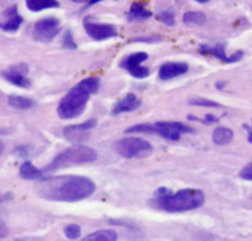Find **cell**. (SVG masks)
Masks as SVG:
<instances>
[{"mask_svg": "<svg viewBox=\"0 0 252 241\" xmlns=\"http://www.w3.org/2000/svg\"><path fill=\"white\" fill-rule=\"evenodd\" d=\"M26 5L30 11L34 13L47 9L58 8L60 6L59 2L56 0H28Z\"/></svg>", "mask_w": 252, "mask_h": 241, "instance_id": "44dd1931", "label": "cell"}, {"mask_svg": "<svg viewBox=\"0 0 252 241\" xmlns=\"http://www.w3.org/2000/svg\"><path fill=\"white\" fill-rule=\"evenodd\" d=\"M8 104L18 110H31L35 107L36 102L33 98L21 95V94H11L7 99Z\"/></svg>", "mask_w": 252, "mask_h": 241, "instance_id": "e0dca14e", "label": "cell"}, {"mask_svg": "<svg viewBox=\"0 0 252 241\" xmlns=\"http://www.w3.org/2000/svg\"><path fill=\"white\" fill-rule=\"evenodd\" d=\"M24 18L20 15L17 5L8 7L0 18V29L6 32H16L22 26Z\"/></svg>", "mask_w": 252, "mask_h": 241, "instance_id": "7c38bea8", "label": "cell"}, {"mask_svg": "<svg viewBox=\"0 0 252 241\" xmlns=\"http://www.w3.org/2000/svg\"><path fill=\"white\" fill-rule=\"evenodd\" d=\"M188 120L190 121H196V122H200V123H203V124H214V123H217L219 122V118L213 114H206L205 117L203 119H200L198 117H196L195 115H188L187 116Z\"/></svg>", "mask_w": 252, "mask_h": 241, "instance_id": "f1b7e54d", "label": "cell"}, {"mask_svg": "<svg viewBox=\"0 0 252 241\" xmlns=\"http://www.w3.org/2000/svg\"><path fill=\"white\" fill-rule=\"evenodd\" d=\"M97 125L95 118L88 119L82 123L67 125L62 129L63 136L70 143H79L87 136V133L94 129Z\"/></svg>", "mask_w": 252, "mask_h": 241, "instance_id": "8fae6325", "label": "cell"}, {"mask_svg": "<svg viewBox=\"0 0 252 241\" xmlns=\"http://www.w3.org/2000/svg\"><path fill=\"white\" fill-rule=\"evenodd\" d=\"M125 134H156L155 124L140 123L127 128L124 131Z\"/></svg>", "mask_w": 252, "mask_h": 241, "instance_id": "603a6c76", "label": "cell"}, {"mask_svg": "<svg viewBox=\"0 0 252 241\" xmlns=\"http://www.w3.org/2000/svg\"><path fill=\"white\" fill-rule=\"evenodd\" d=\"M142 105L140 99H138L135 93H128L125 97L120 99L113 107L111 113L113 115H118L125 112H132L138 109Z\"/></svg>", "mask_w": 252, "mask_h": 241, "instance_id": "5bb4252c", "label": "cell"}, {"mask_svg": "<svg viewBox=\"0 0 252 241\" xmlns=\"http://www.w3.org/2000/svg\"><path fill=\"white\" fill-rule=\"evenodd\" d=\"M127 19L128 21L131 22H140V21H145L150 19L153 16V13L146 9L145 6L141 3L134 2L132 3L129 11L127 12Z\"/></svg>", "mask_w": 252, "mask_h": 241, "instance_id": "ac0fdd59", "label": "cell"}, {"mask_svg": "<svg viewBox=\"0 0 252 241\" xmlns=\"http://www.w3.org/2000/svg\"><path fill=\"white\" fill-rule=\"evenodd\" d=\"M61 30L60 20L49 16L37 20L32 27L33 39L41 43L51 42Z\"/></svg>", "mask_w": 252, "mask_h": 241, "instance_id": "8992f818", "label": "cell"}, {"mask_svg": "<svg viewBox=\"0 0 252 241\" xmlns=\"http://www.w3.org/2000/svg\"><path fill=\"white\" fill-rule=\"evenodd\" d=\"M243 128H245V130L248 132V137H247L248 142L252 144V127L247 124H243Z\"/></svg>", "mask_w": 252, "mask_h": 241, "instance_id": "d6a6232c", "label": "cell"}, {"mask_svg": "<svg viewBox=\"0 0 252 241\" xmlns=\"http://www.w3.org/2000/svg\"><path fill=\"white\" fill-rule=\"evenodd\" d=\"M149 55L146 52L140 51L129 54L120 61V67L126 70L132 77L136 79H145L150 75V69L141 64L148 59Z\"/></svg>", "mask_w": 252, "mask_h": 241, "instance_id": "52a82bcc", "label": "cell"}, {"mask_svg": "<svg viewBox=\"0 0 252 241\" xmlns=\"http://www.w3.org/2000/svg\"><path fill=\"white\" fill-rule=\"evenodd\" d=\"M81 241H117V233L113 229H100L87 235Z\"/></svg>", "mask_w": 252, "mask_h": 241, "instance_id": "ffe728a7", "label": "cell"}, {"mask_svg": "<svg viewBox=\"0 0 252 241\" xmlns=\"http://www.w3.org/2000/svg\"><path fill=\"white\" fill-rule=\"evenodd\" d=\"M29 66L22 62L15 65H11L6 70L2 71V77L11 85L22 89H29L32 85L31 80L28 78Z\"/></svg>", "mask_w": 252, "mask_h": 241, "instance_id": "30bf717a", "label": "cell"}, {"mask_svg": "<svg viewBox=\"0 0 252 241\" xmlns=\"http://www.w3.org/2000/svg\"><path fill=\"white\" fill-rule=\"evenodd\" d=\"M157 20L167 27H173L175 24V12L172 8H167L159 11L157 16Z\"/></svg>", "mask_w": 252, "mask_h": 241, "instance_id": "cb8c5ba5", "label": "cell"}, {"mask_svg": "<svg viewBox=\"0 0 252 241\" xmlns=\"http://www.w3.org/2000/svg\"><path fill=\"white\" fill-rule=\"evenodd\" d=\"M224 86H225V83H224V82H222V81L217 82V83L215 84V87H216V89H217V90H222V89L224 88Z\"/></svg>", "mask_w": 252, "mask_h": 241, "instance_id": "e575fe53", "label": "cell"}, {"mask_svg": "<svg viewBox=\"0 0 252 241\" xmlns=\"http://www.w3.org/2000/svg\"><path fill=\"white\" fill-rule=\"evenodd\" d=\"M100 81L96 77H88L81 80L60 99L57 106V114L62 119H74L79 117L86 109L92 94L98 90Z\"/></svg>", "mask_w": 252, "mask_h": 241, "instance_id": "3957f363", "label": "cell"}, {"mask_svg": "<svg viewBox=\"0 0 252 241\" xmlns=\"http://www.w3.org/2000/svg\"><path fill=\"white\" fill-rule=\"evenodd\" d=\"M188 103L190 105L194 106H202V107H210V108H220L222 107L221 104H220L217 101H214L212 99H208L205 97H191L188 100Z\"/></svg>", "mask_w": 252, "mask_h": 241, "instance_id": "d4e9b609", "label": "cell"}, {"mask_svg": "<svg viewBox=\"0 0 252 241\" xmlns=\"http://www.w3.org/2000/svg\"><path fill=\"white\" fill-rule=\"evenodd\" d=\"M154 124L156 134H158L160 137L169 141H177L182 134L193 132V129L190 126L179 121H158Z\"/></svg>", "mask_w": 252, "mask_h": 241, "instance_id": "ba28073f", "label": "cell"}, {"mask_svg": "<svg viewBox=\"0 0 252 241\" xmlns=\"http://www.w3.org/2000/svg\"><path fill=\"white\" fill-rule=\"evenodd\" d=\"M83 25L87 34L96 41L109 39L118 35L116 28L111 24L96 23L90 18H85Z\"/></svg>", "mask_w": 252, "mask_h": 241, "instance_id": "9c48e42d", "label": "cell"}, {"mask_svg": "<svg viewBox=\"0 0 252 241\" xmlns=\"http://www.w3.org/2000/svg\"><path fill=\"white\" fill-rule=\"evenodd\" d=\"M97 152L88 146H76L59 152L52 160L42 168L43 173H51L67 167L86 164L96 159Z\"/></svg>", "mask_w": 252, "mask_h": 241, "instance_id": "277c9868", "label": "cell"}, {"mask_svg": "<svg viewBox=\"0 0 252 241\" xmlns=\"http://www.w3.org/2000/svg\"><path fill=\"white\" fill-rule=\"evenodd\" d=\"M62 47L67 50H76L78 45L75 41L73 31L71 29H66L62 35Z\"/></svg>", "mask_w": 252, "mask_h": 241, "instance_id": "484cf974", "label": "cell"}, {"mask_svg": "<svg viewBox=\"0 0 252 241\" xmlns=\"http://www.w3.org/2000/svg\"><path fill=\"white\" fill-rule=\"evenodd\" d=\"M206 20V15L201 11H189L184 13L182 17V22L187 26H202Z\"/></svg>", "mask_w": 252, "mask_h": 241, "instance_id": "7402d4cb", "label": "cell"}, {"mask_svg": "<svg viewBox=\"0 0 252 241\" xmlns=\"http://www.w3.org/2000/svg\"><path fill=\"white\" fill-rule=\"evenodd\" d=\"M94 182L83 175H61L44 177L36 186L37 195L45 200L74 203L92 196Z\"/></svg>", "mask_w": 252, "mask_h": 241, "instance_id": "6da1fadb", "label": "cell"}, {"mask_svg": "<svg viewBox=\"0 0 252 241\" xmlns=\"http://www.w3.org/2000/svg\"><path fill=\"white\" fill-rule=\"evenodd\" d=\"M4 149H5V147H4V144L2 143V141L0 140V154H2L3 153V151H4Z\"/></svg>", "mask_w": 252, "mask_h": 241, "instance_id": "d590c367", "label": "cell"}, {"mask_svg": "<svg viewBox=\"0 0 252 241\" xmlns=\"http://www.w3.org/2000/svg\"><path fill=\"white\" fill-rule=\"evenodd\" d=\"M189 70V65L185 62H166L158 69V78L161 81H168L179 77Z\"/></svg>", "mask_w": 252, "mask_h": 241, "instance_id": "4fadbf2b", "label": "cell"}, {"mask_svg": "<svg viewBox=\"0 0 252 241\" xmlns=\"http://www.w3.org/2000/svg\"><path fill=\"white\" fill-rule=\"evenodd\" d=\"M116 151L125 158L142 157L153 151L149 141L139 137H125L118 140L115 145Z\"/></svg>", "mask_w": 252, "mask_h": 241, "instance_id": "5b68a950", "label": "cell"}, {"mask_svg": "<svg viewBox=\"0 0 252 241\" xmlns=\"http://www.w3.org/2000/svg\"><path fill=\"white\" fill-rule=\"evenodd\" d=\"M15 241H43V239L39 237H22L16 239Z\"/></svg>", "mask_w": 252, "mask_h": 241, "instance_id": "836d02e7", "label": "cell"}, {"mask_svg": "<svg viewBox=\"0 0 252 241\" xmlns=\"http://www.w3.org/2000/svg\"><path fill=\"white\" fill-rule=\"evenodd\" d=\"M239 176L248 181H252V162L246 164L239 172Z\"/></svg>", "mask_w": 252, "mask_h": 241, "instance_id": "4dcf8cb0", "label": "cell"}, {"mask_svg": "<svg viewBox=\"0 0 252 241\" xmlns=\"http://www.w3.org/2000/svg\"><path fill=\"white\" fill-rule=\"evenodd\" d=\"M14 154L22 159H27L32 152V147L30 145H19L14 149Z\"/></svg>", "mask_w": 252, "mask_h": 241, "instance_id": "83f0119b", "label": "cell"}, {"mask_svg": "<svg viewBox=\"0 0 252 241\" xmlns=\"http://www.w3.org/2000/svg\"><path fill=\"white\" fill-rule=\"evenodd\" d=\"M196 2L200 4H205V3H209V0H196Z\"/></svg>", "mask_w": 252, "mask_h": 241, "instance_id": "8d00e7d4", "label": "cell"}, {"mask_svg": "<svg viewBox=\"0 0 252 241\" xmlns=\"http://www.w3.org/2000/svg\"><path fill=\"white\" fill-rule=\"evenodd\" d=\"M20 176L25 180H42L44 178V173L42 169L36 167L32 161L25 160L19 169Z\"/></svg>", "mask_w": 252, "mask_h": 241, "instance_id": "2e32d148", "label": "cell"}, {"mask_svg": "<svg viewBox=\"0 0 252 241\" xmlns=\"http://www.w3.org/2000/svg\"><path fill=\"white\" fill-rule=\"evenodd\" d=\"M161 40V37L157 34H150V35H141L132 38V41L134 42H143V43H154V42H159Z\"/></svg>", "mask_w": 252, "mask_h": 241, "instance_id": "f546056e", "label": "cell"}, {"mask_svg": "<svg viewBox=\"0 0 252 241\" xmlns=\"http://www.w3.org/2000/svg\"><path fill=\"white\" fill-rule=\"evenodd\" d=\"M233 138V132L231 129L227 127H218L214 130L212 134V140L216 145L223 146L227 145L231 142Z\"/></svg>", "mask_w": 252, "mask_h": 241, "instance_id": "d6986e66", "label": "cell"}, {"mask_svg": "<svg viewBox=\"0 0 252 241\" xmlns=\"http://www.w3.org/2000/svg\"><path fill=\"white\" fill-rule=\"evenodd\" d=\"M205 203L202 190L185 188L173 193L166 187L158 188L150 201L153 208L167 212H183L196 210Z\"/></svg>", "mask_w": 252, "mask_h": 241, "instance_id": "7a4b0ae2", "label": "cell"}, {"mask_svg": "<svg viewBox=\"0 0 252 241\" xmlns=\"http://www.w3.org/2000/svg\"><path fill=\"white\" fill-rule=\"evenodd\" d=\"M9 234V227L7 224L0 218V239L5 238Z\"/></svg>", "mask_w": 252, "mask_h": 241, "instance_id": "1f68e13d", "label": "cell"}, {"mask_svg": "<svg viewBox=\"0 0 252 241\" xmlns=\"http://www.w3.org/2000/svg\"><path fill=\"white\" fill-rule=\"evenodd\" d=\"M225 42H218L216 44H208L203 43L199 47L200 53L204 55H211L214 56L220 60H221L224 63L228 64V56L225 54Z\"/></svg>", "mask_w": 252, "mask_h": 241, "instance_id": "9a60e30c", "label": "cell"}, {"mask_svg": "<svg viewBox=\"0 0 252 241\" xmlns=\"http://www.w3.org/2000/svg\"><path fill=\"white\" fill-rule=\"evenodd\" d=\"M64 234L70 240L78 239L81 235V227L76 223H70L64 227Z\"/></svg>", "mask_w": 252, "mask_h": 241, "instance_id": "4316f807", "label": "cell"}]
</instances>
